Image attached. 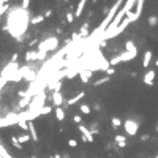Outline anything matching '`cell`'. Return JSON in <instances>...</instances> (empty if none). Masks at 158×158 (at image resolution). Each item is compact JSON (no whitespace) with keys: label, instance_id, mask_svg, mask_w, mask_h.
I'll list each match as a JSON object with an SVG mask.
<instances>
[{"label":"cell","instance_id":"6da1fadb","mask_svg":"<svg viewBox=\"0 0 158 158\" xmlns=\"http://www.w3.org/2000/svg\"><path fill=\"white\" fill-rule=\"evenodd\" d=\"M59 48V38L57 36H49V38H44L40 44H38V51L41 52H52Z\"/></svg>","mask_w":158,"mask_h":158},{"label":"cell","instance_id":"7a4b0ae2","mask_svg":"<svg viewBox=\"0 0 158 158\" xmlns=\"http://www.w3.org/2000/svg\"><path fill=\"white\" fill-rule=\"evenodd\" d=\"M123 128H125V133L128 136H136L138 131H139V123L133 119H128L123 122Z\"/></svg>","mask_w":158,"mask_h":158},{"label":"cell","instance_id":"3957f363","mask_svg":"<svg viewBox=\"0 0 158 158\" xmlns=\"http://www.w3.org/2000/svg\"><path fill=\"white\" fill-rule=\"evenodd\" d=\"M142 5H144L142 0H138V2H136V10H134V11H130V13L127 14V17H128L131 22H136L139 17H141V14H142Z\"/></svg>","mask_w":158,"mask_h":158},{"label":"cell","instance_id":"277c9868","mask_svg":"<svg viewBox=\"0 0 158 158\" xmlns=\"http://www.w3.org/2000/svg\"><path fill=\"white\" fill-rule=\"evenodd\" d=\"M155 78H156V71H155V70H147L145 74H144V79H142V81H144L145 86L150 87V86H153Z\"/></svg>","mask_w":158,"mask_h":158},{"label":"cell","instance_id":"5b68a950","mask_svg":"<svg viewBox=\"0 0 158 158\" xmlns=\"http://www.w3.org/2000/svg\"><path fill=\"white\" fill-rule=\"evenodd\" d=\"M27 131H29V136L32 138V141L33 142H38L40 141V138H38V133H36V127H35V123L32 122H27Z\"/></svg>","mask_w":158,"mask_h":158},{"label":"cell","instance_id":"8992f818","mask_svg":"<svg viewBox=\"0 0 158 158\" xmlns=\"http://www.w3.org/2000/svg\"><path fill=\"white\" fill-rule=\"evenodd\" d=\"M51 100H52V103H54V108H62V105H63V94L62 92H52V97H51Z\"/></svg>","mask_w":158,"mask_h":158},{"label":"cell","instance_id":"52a82bcc","mask_svg":"<svg viewBox=\"0 0 158 158\" xmlns=\"http://www.w3.org/2000/svg\"><path fill=\"white\" fill-rule=\"evenodd\" d=\"M79 78H81V82H82V84H89L90 79H92V70L81 68V70H79Z\"/></svg>","mask_w":158,"mask_h":158},{"label":"cell","instance_id":"ba28073f","mask_svg":"<svg viewBox=\"0 0 158 158\" xmlns=\"http://www.w3.org/2000/svg\"><path fill=\"white\" fill-rule=\"evenodd\" d=\"M79 131H81V136H84L86 139H87V142H94L95 141V138H94V134L90 133V130L82 123V125H79Z\"/></svg>","mask_w":158,"mask_h":158},{"label":"cell","instance_id":"9c48e42d","mask_svg":"<svg viewBox=\"0 0 158 158\" xmlns=\"http://www.w3.org/2000/svg\"><path fill=\"white\" fill-rule=\"evenodd\" d=\"M84 97H86V92L82 90V92H79L78 95H74L73 98H68V100H67V105H68V106H73V105H76L78 101H79V100H82Z\"/></svg>","mask_w":158,"mask_h":158},{"label":"cell","instance_id":"30bf717a","mask_svg":"<svg viewBox=\"0 0 158 158\" xmlns=\"http://www.w3.org/2000/svg\"><path fill=\"white\" fill-rule=\"evenodd\" d=\"M152 51H145L144 52V55H142V67L144 68H149V65H150V62H152Z\"/></svg>","mask_w":158,"mask_h":158},{"label":"cell","instance_id":"8fae6325","mask_svg":"<svg viewBox=\"0 0 158 158\" xmlns=\"http://www.w3.org/2000/svg\"><path fill=\"white\" fill-rule=\"evenodd\" d=\"M114 141H116V145H119L120 149L127 147V138L123 134H116L114 136Z\"/></svg>","mask_w":158,"mask_h":158},{"label":"cell","instance_id":"7c38bea8","mask_svg":"<svg viewBox=\"0 0 158 158\" xmlns=\"http://www.w3.org/2000/svg\"><path fill=\"white\" fill-rule=\"evenodd\" d=\"M86 5H87V2H86V0H81V2L78 3V6H76V11H74V17H81V16H82V13H84V8H86Z\"/></svg>","mask_w":158,"mask_h":158},{"label":"cell","instance_id":"4fadbf2b","mask_svg":"<svg viewBox=\"0 0 158 158\" xmlns=\"http://www.w3.org/2000/svg\"><path fill=\"white\" fill-rule=\"evenodd\" d=\"M79 38H82V40H84V38H89V36H90V32H89V22H84V25H82L81 27V30H79Z\"/></svg>","mask_w":158,"mask_h":158},{"label":"cell","instance_id":"5bb4252c","mask_svg":"<svg viewBox=\"0 0 158 158\" xmlns=\"http://www.w3.org/2000/svg\"><path fill=\"white\" fill-rule=\"evenodd\" d=\"M25 60L27 62H38V51H27Z\"/></svg>","mask_w":158,"mask_h":158},{"label":"cell","instance_id":"9a60e30c","mask_svg":"<svg viewBox=\"0 0 158 158\" xmlns=\"http://www.w3.org/2000/svg\"><path fill=\"white\" fill-rule=\"evenodd\" d=\"M54 116H55V120L63 122V120H65V111H63V108H54Z\"/></svg>","mask_w":158,"mask_h":158},{"label":"cell","instance_id":"2e32d148","mask_svg":"<svg viewBox=\"0 0 158 158\" xmlns=\"http://www.w3.org/2000/svg\"><path fill=\"white\" fill-rule=\"evenodd\" d=\"M125 51L138 55V48H136V44H134L133 41H127V43H125Z\"/></svg>","mask_w":158,"mask_h":158},{"label":"cell","instance_id":"e0dca14e","mask_svg":"<svg viewBox=\"0 0 158 158\" xmlns=\"http://www.w3.org/2000/svg\"><path fill=\"white\" fill-rule=\"evenodd\" d=\"M8 10H10V3H8L6 0H0V17H2Z\"/></svg>","mask_w":158,"mask_h":158},{"label":"cell","instance_id":"ac0fdd59","mask_svg":"<svg viewBox=\"0 0 158 158\" xmlns=\"http://www.w3.org/2000/svg\"><path fill=\"white\" fill-rule=\"evenodd\" d=\"M44 19H46V17H44V14H36V16H33L32 19H30V24H32V25L41 24V22H43Z\"/></svg>","mask_w":158,"mask_h":158},{"label":"cell","instance_id":"d6986e66","mask_svg":"<svg viewBox=\"0 0 158 158\" xmlns=\"http://www.w3.org/2000/svg\"><path fill=\"white\" fill-rule=\"evenodd\" d=\"M111 123H112L114 130H117V128H120V127L123 125V122L120 120V117H112V119H111Z\"/></svg>","mask_w":158,"mask_h":158},{"label":"cell","instance_id":"ffe728a7","mask_svg":"<svg viewBox=\"0 0 158 158\" xmlns=\"http://www.w3.org/2000/svg\"><path fill=\"white\" fill-rule=\"evenodd\" d=\"M54 111V106H43L38 112H40V116H48V114H51Z\"/></svg>","mask_w":158,"mask_h":158},{"label":"cell","instance_id":"44dd1931","mask_svg":"<svg viewBox=\"0 0 158 158\" xmlns=\"http://www.w3.org/2000/svg\"><path fill=\"white\" fill-rule=\"evenodd\" d=\"M79 111H81V112L84 114V116H89V114L92 112V109H90V106H89V105H82V103L79 105Z\"/></svg>","mask_w":158,"mask_h":158},{"label":"cell","instance_id":"7402d4cb","mask_svg":"<svg viewBox=\"0 0 158 158\" xmlns=\"http://www.w3.org/2000/svg\"><path fill=\"white\" fill-rule=\"evenodd\" d=\"M29 141H30V136L29 134H19V136H17V142H19L21 145L25 144V142H29Z\"/></svg>","mask_w":158,"mask_h":158},{"label":"cell","instance_id":"603a6c76","mask_svg":"<svg viewBox=\"0 0 158 158\" xmlns=\"http://www.w3.org/2000/svg\"><path fill=\"white\" fill-rule=\"evenodd\" d=\"M89 130H90L92 134H98V133H100V128H98V123H97V122H92Z\"/></svg>","mask_w":158,"mask_h":158},{"label":"cell","instance_id":"cb8c5ba5","mask_svg":"<svg viewBox=\"0 0 158 158\" xmlns=\"http://www.w3.org/2000/svg\"><path fill=\"white\" fill-rule=\"evenodd\" d=\"M106 82H109V76H106V78H101V79L95 81V82H94V86H95V87H100V86H105Z\"/></svg>","mask_w":158,"mask_h":158},{"label":"cell","instance_id":"d4e9b609","mask_svg":"<svg viewBox=\"0 0 158 158\" xmlns=\"http://www.w3.org/2000/svg\"><path fill=\"white\" fill-rule=\"evenodd\" d=\"M147 24L150 25V27H155V25L158 24V17H156V16H153V14H152V16H149V19H147Z\"/></svg>","mask_w":158,"mask_h":158},{"label":"cell","instance_id":"484cf974","mask_svg":"<svg viewBox=\"0 0 158 158\" xmlns=\"http://www.w3.org/2000/svg\"><path fill=\"white\" fill-rule=\"evenodd\" d=\"M11 144L14 149H19V150H22V145L17 142V136H11Z\"/></svg>","mask_w":158,"mask_h":158},{"label":"cell","instance_id":"4316f807","mask_svg":"<svg viewBox=\"0 0 158 158\" xmlns=\"http://www.w3.org/2000/svg\"><path fill=\"white\" fill-rule=\"evenodd\" d=\"M65 21H67L68 24H73L74 21H76V17H74V14H73L71 11H68V13H67V17H65Z\"/></svg>","mask_w":158,"mask_h":158},{"label":"cell","instance_id":"83f0119b","mask_svg":"<svg viewBox=\"0 0 158 158\" xmlns=\"http://www.w3.org/2000/svg\"><path fill=\"white\" fill-rule=\"evenodd\" d=\"M73 122L76 123V125H82V117L81 116H74L73 117Z\"/></svg>","mask_w":158,"mask_h":158},{"label":"cell","instance_id":"f1b7e54d","mask_svg":"<svg viewBox=\"0 0 158 158\" xmlns=\"http://www.w3.org/2000/svg\"><path fill=\"white\" fill-rule=\"evenodd\" d=\"M68 145H70L71 149H76V147H78V141H76V139H70V141H68Z\"/></svg>","mask_w":158,"mask_h":158},{"label":"cell","instance_id":"f546056e","mask_svg":"<svg viewBox=\"0 0 158 158\" xmlns=\"http://www.w3.org/2000/svg\"><path fill=\"white\" fill-rule=\"evenodd\" d=\"M29 5H30V0H24V2L21 3V8L27 11V8H29Z\"/></svg>","mask_w":158,"mask_h":158},{"label":"cell","instance_id":"4dcf8cb0","mask_svg":"<svg viewBox=\"0 0 158 158\" xmlns=\"http://www.w3.org/2000/svg\"><path fill=\"white\" fill-rule=\"evenodd\" d=\"M149 139H150V136H149V134H141V142H147Z\"/></svg>","mask_w":158,"mask_h":158},{"label":"cell","instance_id":"1f68e13d","mask_svg":"<svg viewBox=\"0 0 158 158\" xmlns=\"http://www.w3.org/2000/svg\"><path fill=\"white\" fill-rule=\"evenodd\" d=\"M106 73H108V76H112V74L116 73V68L111 67V68H108V71H106Z\"/></svg>","mask_w":158,"mask_h":158},{"label":"cell","instance_id":"d6a6232c","mask_svg":"<svg viewBox=\"0 0 158 158\" xmlns=\"http://www.w3.org/2000/svg\"><path fill=\"white\" fill-rule=\"evenodd\" d=\"M17 62V54H13L11 55V63H16Z\"/></svg>","mask_w":158,"mask_h":158},{"label":"cell","instance_id":"836d02e7","mask_svg":"<svg viewBox=\"0 0 158 158\" xmlns=\"http://www.w3.org/2000/svg\"><path fill=\"white\" fill-rule=\"evenodd\" d=\"M49 16H52V10H48L44 13V17H49Z\"/></svg>","mask_w":158,"mask_h":158},{"label":"cell","instance_id":"e575fe53","mask_svg":"<svg viewBox=\"0 0 158 158\" xmlns=\"http://www.w3.org/2000/svg\"><path fill=\"white\" fill-rule=\"evenodd\" d=\"M36 43H38V40H36V38H35V40H32V41L29 43V46H30V48H32V46H35Z\"/></svg>","mask_w":158,"mask_h":158},{"label":"cell","instance_id":"d590c367","mask_svg":"<svg viewBox=\"0 0 158 158\" xmlns=\"http://www.w3.org/2000/svg\"><path fill=\"white\" fill-rule=\"evenodd\" d=\"M131 78H138V71H133V73H131Z\"/></svg>","mask_w":158,"mask_h":158},{"label":"cell","instance_id":"8d00e7d4","mask_svg":"<svg viewBox=\"0 0 158 158\" xmlns=\"http://www.w3.org/2000/svg\"><path fill=\"white\" fill-rule=\"evenodd\" d=\"M54 158H62V156H60L59 153H55V155H54Z\"/></svg>","mask_w":158,"mask_h":158},{"label":"cell","instance_id":"74e56055","mask_svg":"<svg viewBox=\"0 0 158 158\" xmlns=\"http://www.w3.org/2000/svg\"><path fill=\"white\" fill-rule=\"evenodd\" d=\"M155 67H156V68H158V59H156V60H155Z\"/></svg>","mask_w":158,"mask_h":158},{"label":"cell","instance_id":"f35d334b","mask_svg":"<svg viewBox=\"0 0 158 158\" xmlns=\"http://www.w3.org/2000/svg\"><path fill=\"white\" fill-rule=\"evenodd\" d=\"M156 133H158V125H156Z\"/></svg>","mask_w":158,"mask_h":158},{"label":"cell","instance_id":"ab89813d","mask_svg":"<svg viewBox=\"0 0 158 158\" xmlns=\"http://www.w3.org/2000/svg\"><path fill=\"white\" fill-rule=\"evenodd\" d=\"M155 158H158V155H155Z\"/></svg>","mask_w":158,"mask_h":158},{"label":"cell","instance_id":"60d3db41","mask_svg":"<svg viewBox=\"0 0 158 158\" xmlns=\"http://www.w3.org/2000/svg\"><path fill=\"white\" fill-rule=\"evenodd\" d=\"M0 158H3V156H2V155H0Z\"/></svg>","mask_w":158,"mask_h":158},{"label":"cell","instance_id":"b9f144b4","mask_svg":"<svg viewBox=\"0 0 158 158\" xmlns=\"http://www.w3.org/2000/svg\"><path fill=\"white\" fill-rule=\"evenodd\" d=\"M32 158H36V156H32Z\"/></svg>","mask_w":158,"mask_h":158},{"label":"cell","instance_id":"7bdbcfd3","mask_svg":"<svg viewBox=\"0 0 158 158\" xmlns=\"http://www.w3.org/2000/svg\"><path fill=\"white\" fill-rule=\"evenodd\" d=\"M0 22H2V21H0Z\"/></svg>","mask_w":158,"mask_h":158}]
</instances>
